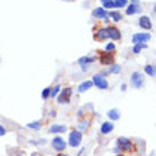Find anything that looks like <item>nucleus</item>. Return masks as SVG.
<instances>
[{
    "instance_id": "obj_6",
    "label": "nucleus",
    "mask_w": 156,
    "mask_h": 156,
    "mask_svg": "<svg viewBox=\"0 0 156 156\" xmlns=\"http://www.w3.org/2000/svg\"><path fill=\"white\" fill-rule=\"evenodd\" d=\"M92 82H94V85L97 87L98 90H108V87H109L107 78L104 77L102 74L94 75V77H92Z\"/></svg>"
},
{
    "instance_id": "obj_11",
    "label": "nucleus",
    "mask_w": 156,
    "mask_h": 156,
    "mask_svg": "<svg viewBox=\"0 0 156 156\" xmlns=\"http://www.w3.org/2000/svg\"><path fill=\"white\" fill-rule=\"evenodd\" d=\"M51 146H53L57 152H62V151L67 148V142L62 139L61 136H55V138L51 140Z\"/></svg>"
},
{
    "instance_id": "obj_34",
    "label": "nucleus",
    "mask_w": 156,
    "mask_h": 156,
    "mask_svg": "<svg viewBox=\"0 0 156 156\" xmlns=\"http://www.w3.org/2000/svg\"><path fill=\"white\" fill-rule=\"evenodd\" d=\"M153 13H155V14H156V3L153 4Z\"/></svg>"
},
{
    "instance_id": "obj_21",
    "label": "nucleus",
    "mask_w": 156,
    "mask_h": 156,
    "mask_svg": "<svg viewBox=\"0 0 156 156\" xmlns=\"http://www.w3.org/2000/svg\"><path fill=\"white\" fill-rule=\"evenodd\" d=\"M101 3H102V7L105 9V10H109V9H114V7H115L114 0H101Z\"/></svg>"
},
{
    "instance_id": "obj_7",
    "label": "nucleus",
    "mask_w": 156,
    "mask_h": 156,
    "mask_svg": "<svg viewBox=\"0 0 156 156\" xmlns=\"http://www.w3.org/2000/svg\"><path fill=\"white\" fill-rule=\"evenodd\" d=\"M92 17L95 19H101V20H105V23H109V13L108 10H105L104 7H97L92 10Z\"/></svg>"
},
{
    "instance_id": "obj_32",
    "label": "nucleus",
    "mask_w": 156,
    "mask_h": 156,
    "mask_svg": "<svg viewBox=\"0 0 156 156\" xmlns=\"http://www.w3.org/2000/svg\"><path fill=\"white\" fill-rule=\"evenodd\" d=\"M50 116H53V118H54V116H55V111H54V109H53V111H51V112H50Z\"/></svg>"
},
{
    "instance_id": "obj_30",
    "label": "nucleus",
    "mask_w": 156,
    "mask_h": 156,
    "mask_svg": "<svg viewBox=\"0 0 156 156\" xmlns=\"http://www.w3.org/2000/svg\"><path fill=\"white\" fill-rule=\"evenodd\" d=\"M4 133H6V129H4V128L0 125V136H3Z\"/></svg>"
},
{
    "instance_id": "obj_15",
    "label": "nucleus",
    "mask_w": 156,
    "mask_h": 156,
    "mask_svg": "<svg viewBox=\"0 0 156 156\" xmlns=\"http://www.w3.org/2000/svg\"><path fill=\"white\" fill-rule=\"evenodd\" d=\"M114 131V123L112 122H104L102 125H101V133L102 135H108V133H111V132Z\"/></svg>"
},
{
    "instance_id": "obj_26",
    "label": "nucleus",
    "mask_w": 156,
    "mask_h": 156,
    "mask_svg": "<svg viewBox=\"0 0 156 156\" xmlns=\"http://www.w3.org/2000/svg\"><path fill=\"white\" fill-rule=\"evenodd\" d=\"M146 47H148L146 44H135V45H133V48H132V53H133V54H139L140 50L146 48Z\"/></svg>"
},
{
    "instance_id": "obj_5",
    "label": "nucleus",
    "mask_w": 156,
    "mask_h": 156,
    "mask_svg": "<svg viewBox=\"0 0 156 156\" xmlns=\"http://www.w3.org/2000/svg\"><path fill=\"white\" fill-rule=\"evenodd\" d=\"M107 30H108V38H109V40H112V41H121L122 40L121 30H119L115 24H108Z\"/></svg>"
},
{
    "instance_id": "obj_24",
    "label": "nucleus",
    "mask_w": 156,
    "mask_h": 156,
    "mask_svg": "<svg viewBox=\"0 0 156 156\" xmlns=\"http://www.w3.org/2000/svg\"><path fill=\"white\" fill-rule=\"evenodd\" d=\"M60 92H61V85H55L54 88H51V95H50V98H55Z\"/></svg>"
},
{
    "instance_id": "obj_28",
    "label": "nucleus",
    "mask_w": 156,
    "mask_h": 156,
    "mask_svg": "<svg viewBox=\"0 0 156 156\" xmlns=\"http://www.w3.org/2000/svg\"><path fill=\"white\" fill-rule=\"evenodd\" d=\"M105 50H107V51H109V53H115L116 51V47H115V44H114V43H108L107 45H105Z\"/></svg>"
},
{
    "instance_id": "obj_3",
    "label": "nucleus",
    "mask_w": 156,
    "mask_h": 156,
    "mask_svg": "<svg viewBox=\"0 0 156 156\" xmlns=\"http://www.w3.org/2000/svg\"><path fill=\"white\" fill-rule=\"evenodd\" d=\"M82 140V132L78 131V129H73L70 132V136H68V145L71 148H78L81 145Z\"/></svg>"
},
{
    "instance_id": "obj_2",
    "label": "nucleus",
    "mask_w": 156,
    "mask_h": 156,
    "mask_svg": "<svg viewBox=\"0 0 156 156\" xmlns=\"http://www.w3.org/2000/svg\"><path fill=\"white\" fill-rule=\"evenodd\" d=\"M116 145H118V148L121 149V152H125V153H136L138 151V146H136L131 139H128V138H118L116 139Z\"/></svg>"
},
{
    "instance_id": "obj_23",
    "label": "nucleus",
    "mask_w": 156,
    "mask_h": 156,
    "mask_svg": "<svg viewBox=\"0 0 156 156\" xmlns=\"http://www.w3.org/2000/svg\"><path fill=\"white\" fill-rule=\"evenodd\" d=\"M114 4H115V9H122V7H126L128 0H114Z\"/></svg>"
},
{
    "instance_id": "obj_37",
    "label": "nucleus",
    "mask_w": 156,
    "mask_h": 156,
    "mask_svg": "<svg viewBox=\"0 0 156 156\" xmlns=\"http://www.w3.org/2000/svg\"><path fill=\"white\" fill-rule=\"evenodd\" d=\"M155 74H156V66H155Z\"/></svg>"
},
{
    "instance_id": "obj_13",
    "label": "nucleus",
    "mask_w": 156,
    "mask_h": 156,
    "mask_svg": "<svg viewBox=\"0 0 156 156\" xmlns=\"http://www.w3.org/2000/svg\"><path fill=\"white\" fill-rule=\"evenodd\" d=\"M138 24H139L140 29L144 30H152V21H151V19L148 16H140Z\"/></svg>"
},
{
    "instance_id": "obj_33",
    "label": "nucleus",
    "mask_w": 156,
    "mask_h": 156,
    "mask_svg": "<svg viewBox=\"0 0 156 156\" xmlns=\"http://www.w3.org/2000/svg\"><path fill=\"white\" fill-rule=\"evenodd\" d=\"M132 3H133V4H139V0H132Z\"/></svg>"
},
{
    "instance_id": "obj_17",
    "label": "nucleus",
    "mask_w": 156,
    "mask_h": 156,
    "mask_svg": "<svg viewBox=\"0 0 156 156\" xmlns=\"http://www.w3.org/2000/svg\"><path fill=\"white\" fill-rule=\"evenodd\" d=\"M92 87H94L92 80H91V81H84L78 85V92H85V91H88L90 88H92Z\"/></svg>"
},
{
    "instance_id": "obj_12",
    "label": "nucleus",
    "mask_w": 156,
    "mask_h": 156,
    "mask_svg": "<svg viewBox=\"0 0 156 156\" xmlns=\"http://www.w3.org/2000/svg\"><path fill=\"white\" fill-rule=\"evenodd\" d=\"M87 115L88 114H85V118H80V123H78V131L81 132H88V129H90L91 126V118H87Z\"/></svg>"
},
{
    "instance_id": "obj_9",
    "label": "nucleus",
    "mask_w": 156,
    "mask_h": 156,
    "mask_svg": "<svg viewBox=\"0 0 156 156\" xmlns=\"http://www.w3.org/2000/svg\"><path fill=\"white\" fill-rule=\"evenodd\" d=\"M151 40V34L149 33H136L132 36V43L133 44H145Z\"/></svg>"
},
{
    "instance_id": "obj_19",
    "label": "nucleus",
    "mask_w": 156,
    "mask_h": 156,
    "mask_svg": "<svg viewBox=\"0 0 156 156\" xmlns=\"http://www.w3.org/2000/svg\"><path fill=\"white\" fill-rule=\"evenodd\" d=\"M94 61H95L94 57H81L78 60V64L80 66H88V64H91V62H94Z\"/></svg>"
},
{
    "instance_id": "obj_18",
    "label": "nucleus",
    "mask_w": 156,
    "mask_h": 156,
    "mask_svg": "<svg viewBox=\"0 0 156 156\" xmlns=\"http://www.w3.org/2000/svg\"><path fill=\"white\" fill-rule=\"evenodd\" d=\"M107 116L109 118V121H118V119L121 118V112H119L116 108H114V109H109V111L107 112Z\"/></svg>"
},
{
    "instance_id": "obj_16",
    "label": "nucleus",
    "mask_w": 156,
    "mask_h": 156,
    "mask_svg": "<svg viewBox=\"0 0 156 156\" xmlns=\"http://www.w3.org/2000/svg\"><path fill=\"white\" fill-rule=\"evenodd\" d=\"M139 12H140L139 4L131 3L129 6H126V12H125V14H126V16H132V14H136V13H139Z\"/></svg>"
},
{
    "instance_id": "obj_29",
    "label": "nucleus",
    "mask_w": 156,
    "mask_h": 156,
    "mask_svg": "<svg viewBox=\"0 0 156 156\" xmlns=\"http://www.w3.org/2000/svg\"><path fill=\"white\" fill-rule=\"evenodd\" d=\"M109 73H111V74H119V73H121V66H118V64H114V66L111 67Z\"/></svg>"
},
{
    "instance_id": "obj_14",
    "label": "nucleus",
    "mask_w": 156,
    "mask_h": 156,
    "mask_svg": "<svg viewBox=\"0 0 156 156\" xmlns=\"http://www.w3.org/2000/svg\"><path fill=\"white\" fill-rule=\"evenodd\" d=\"M67 131L66 125H58V123H54L53 126H50L48 132L50 133H64Z\"/></svg>"
},
{
    "instance_id": "obj_25",
    "label": "nucleus",
    "mask_w": 156,
    "mask_h": 156,
    "mask_svg": "<svg viewBox=\"0 0 156 156\" xmlns=\"http://www.w3.org/2000/svg\"><path fill=\"white\" fill-rule=\"evenodd\" d=\"M41 125H43L41 122H38V121H34V122H30L29 125H27V128H30V129H34V131H38V129L41 128Z\"/></svg>"
},
{
    "instance_id": "obj_27",
    "label": "nucleus",
    "mask_w": 156,
    "mask_h": 156,
    "mask_svg": "<svg viewBox=\"0 0 156 156\" xmlns=\"http://www.w3.org/2000/svg\"><path fill=\"white\" fill-rule=\"evenodd\" d=\"M50 95H51V88H50V87H47V88H44V90H43L41 97H43L44 99H47V98H50Z\"/></svg>"
},
{
    "instance_id": "obj_35",
    "label": "nucleus",
    "mask_w": 156,
    "mask_h": 156,
    "mask_svg": "<svg viewBox=\"0 0 156 156\" xmlns=\"http://www.w3.org/2000/svg\"><path fill=\"white\" fill-rule=\"evenodd\" d=\"M57 156H67V155H66V153H61V152H60V153H58Z\"/></svg>"
},
{
    "instance_id": "obj_10",
    "label": "nucleus",
    "mask_w": 156,
    "mask_h": 156,
    "mask_svg": "<svg viewBox=\"0 0 156 156\" xmlns=\"http://www.w3.org/2000/svg\"><path fill=\"white\" fill-rule=\"evenodd\" d=\"M131 82H132V85L135 87V88H138V90H139V88H142V87H144V84H145L144 77H142V74H140V73H138V71L132 73Z\"/></svg>"
},
{
    "instance_id": "obj_22",
    "label": "nucleus",
    "mask_w": 156,
    "mask_h": 156,
    "mask_svg": "<svg viewBox=\"0 0 156 156\" xmlns=\"http://www.w3.org/2000/svg\"><path fill=\"white\" fill-rule=\"evenodd\" d=\"M145 73L149 75V77H155V67L151 66V64H148V66H145Z\"/></svg>"
},
{
    "instance_id": "obj_4",
    "label": "nucleus",
    "mask_w": 156,
    "mask_h": 156,
    "mask_svg": "<svg viewBox=\"0 0 156 156\" xmlns=\"http://www.w3.org/2000/svg\"><path fill=\"white\" fill-rule=\"evenodd\" d=\"M108 38V30L107 27H104V26L98 24L94 27V40L98 41V43H102Z\"/></svg>"
},
{
    "instance_id": "obj_36",
    "label": "nucleus",
    "mask_w": 156,
    "mask_h": 156,
    "mask_svg": "<svg viewBox=\"0 0 156 156\" xmlns=\"http://www.w3.org/2000/svg\"><path fill=\"white\" fill-rule=\"evenodd\" d=\"M116 156H126L125 153H119V155H116Z\"/></svg>"
},
{
    "instance_id": "obj_8",
    "label": "nucleus",
    "mask_w": 156,
    "mask_h": 156,
    "mask_svg": "<svg viewBox=\"0 0 156 156\" xmlns=\"http://www.w3.org/2000/svg\"><path fill=\"white\" fill-rule=\"evenodd\" d=\"M71 95H73V90L67 87V88L61 90V92H60V95H58V98H57V102L58 104H68L71 99Z\"/></svg>"
},
{
    "instance_id": "obj_1",
    "label": "nucleus",
    "mask_w": 156,
    "mask_h": 156,
    "mask_svg": "<svg viewBox=\"0 0 156 156\" xmlns=\"http://www.w3.org/2000/svg\"><path fill=\"white\" fill-rule=\"evenodd\" d=\"M97 58L101 66H114L115 64V53H109L107 50H97Z\"/></svg>"
},
{
    "instance_id": "obj_31",
    "label": "nucleus",
    "mask_w": 156,
    "mask_h": 156,
    "mask_svg": "<svg viewBox=\"0 0 156 156\" xmlns=\"http://www.w3.org/2000/svg\"><path fill=\"white\" fill-rule=\"evenodd\" d=\"M121 90H122V91H126V85H125V84H122V85H121Z\"/></svg>"
},
{
    "instance_id": "obj_20",
    "label": "nucleus",
    "mask_w": 156,
    "mask_h": 156,
    "mask_svg": "<svg viewBox=\"0 0 156 156\" xmlns=\"http://www.w3.org/2000/svg\"><path fill=\"white\" fill-rule=\"evenodd\" d=\"M109 17H111L115 23H118V21H121L123 19V16L119 12H109Z\"/></svg>"
}]
</instances>
